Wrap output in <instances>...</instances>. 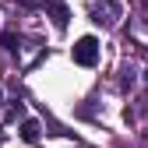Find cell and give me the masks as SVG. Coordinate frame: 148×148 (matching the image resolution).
<instances>
[{"mask_svg": "<svg viewBox=\"0 0 148 148\" xmlns=\"http://www.w3.org/2000/svg\"><path fill=\"white\" fill-rule=\"evenodd\" d=\"M145 7H148V0H145Z\"/></svg>", "mask_w": 148, "mask_h": 148, "instance_id": "ba28073f", "label": "cell"}, {"mask_svg": "<svg viewBox=\"0 0 148 148\" xmlns=\"http://www.w3.org/2000/svg\"><path fill=\"white\" fill-rule=\"evenodd\" d=\"M35 4H39V0H25V7H35Z\"/></svg>", "mask_w": 148, "mask_h": 148, "instance_id": "8992f818", "label": "cell"}, {"mask_svg": "<svg viewBox=\"0 0 148 148\" xmlns=\"http://www.w3.org/2000/svg\"><path fill=\"white\" fill-rule=\"evenodd\" d=\"M21 138H25L28 145H35V141L42 138V127L35 123V120H25V123H21Z\"/></svg>", "mask_w": 148, "mask_h": 148, "instance_id": "277c9868", "label": "cell"}, {"mask_svg": "<svg viewBox=\"0 0 148 148\" xmlns=\"http://www.w3.org/2000/svg\"><path fill=\"white\" fill-rule=\"evenodd\" d=\"M46 11H49V18H53V25H57V28H64L67 25V7H60V4H53V0H49V4H46Z\"/></svg>", "mask_w": 148, "mask_h": 148, "instance_id": "3957f363", "label": "cell"}, {"mask_svg": "<svg viewBox=\"0 0 148 148\" xmlns=\"http://www.w3.org/2000/svg\"><path fill=\"white\" fill-rule=\"evenodd\" d=\"M71 57H74V64H81V67H95V60H99V39H95V35H81V39L74 42Z\"/></svg>", "mask_w": 148, "mask_h": 148, "instance_id": "6da1fadb", "label": "cell"}, {"mask_svg": "<svg viewBox=\"0 0 148 148\" xmlns=\"http://www.w3.org/2000/svg\"><path fill=\"white\" fill-rule=\"evenodd\" d=\"M134 81H138V67L131 64V67H123V78H120V85L127 88V85H134Z\"/></svg>", "mask_w": 148, "mask_h": 148, "instance_id": "5b68a950", "label": "cell"}, {"mask_svg": "<svg viewBox=\"0 0 148 148\" xmlns=\"http://www.w3.org/2000/svg\"><path fill=\"white\" fill-rule=\"evenodd\" d=\"M0 102H4V92H0Z\"/></svg>", "mask_w": 148, "mask_h": 148, "instance_id": "52a82bcc", "label": "cell"}, {"mask_svg": "<svg viewBox=\"0 0 148 148\" xmlns=\"http://www.w3.org/2000/svg\"><path fill=\"white\" fill-rule=\"evenodd\" d=\"M92 21L95 25H102V28H113L116 21H120V4H92Z\"/></svg>", "mask_w": 148, "mask_h": 148, "instance_id": "7a4b0ae2", "label": "cell"}]
</instances>
